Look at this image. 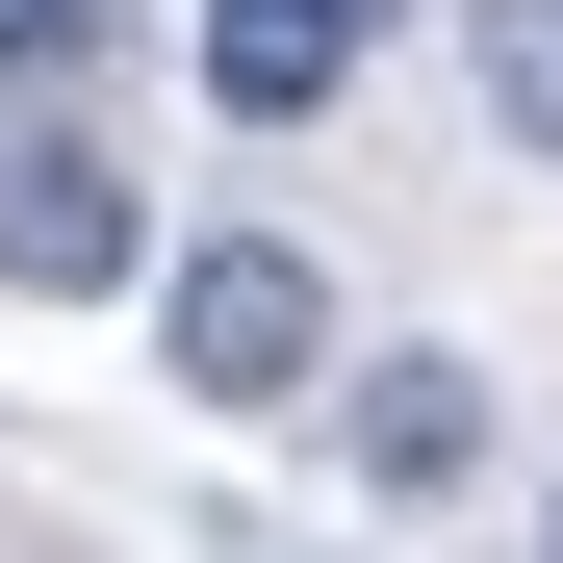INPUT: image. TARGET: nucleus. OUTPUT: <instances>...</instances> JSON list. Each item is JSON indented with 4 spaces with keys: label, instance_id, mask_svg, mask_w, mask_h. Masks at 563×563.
I'll use <instances>...</instances> for the list:
<instances>
[{
    "label": "nucleus",
    "instance_id": "nucleus-1",
    "mask_svg": "<svg viewBox=\"0 0 563 563\" xmlns=\"http://www.w3.org/2000/svg\"><path fill=\"white\" fill-rule=\"evenodd\" d=\"M154 385L231 410V435L256 410H333V256L308 231H179L154 256Z\"/></svg>",
    "mask_w": 563,
    "mask_h": 563
},
{
    "label": "nucleus",
    "instance_id": "nucleus-2",
    "mask_svg": "<svg viewBox=\"0 0 563 563\" xmlns=\"http://www.w3.org/2000/svg\"><path fill=\"white\" fill-rule=\"evenodd\" d=\"M0 282H26V308H129L154 282V179L103 129H0Z\"/></svg>",
    "mask_w": 563,
    "mask_h": 563
},
{
    "label": "nucleus",
    "instance_id": "nucleus-3",
    "mask_svg": "<svg viewBox=\"0 0 563 563\" xmlns=\"http://www.w3.org/2000/svg\"><path fill=\"white\" fill-rule=\"evenodd\" d=\"M333 435H358V487H385V512L487 487V358H333Z\"/></svg>",
    "mask_w": 563,
    "mask_h": 563
},
{
    "label": "nucleus",
    "instance_id": "nucleus-4",
    "mask_svg": "<svg viewBox=\"0 0 563 563\" xmlns=\"http://www.w3.org/2000/svg\"><path fill=\"white\" fill-rule=\"evenodd\" d=\"M333 77H358V26H333V0H206V103H231V129H308Z\"/></svg>",
    "mask_w": 563,
    "mask_h": 563
},
{
    "label": "nucleus",
    "instance_id": "nucleus-5",
    "mask_svg": "<svg viewBox=\"0 0 563 563\" xmlns=\"http://www.w3.org/2000/svg\"><path fill=\"white\" fill-rule=\"evenodd\" d=\"M461 77H487V129L563 179V0H461Z\"/></svg>",
    "mask_w": 563,
    "mask_h": 563
},
{
    "label": "nucleus",
    "instance_id": "nucleus-6",
    "mask_svg": "<svg viewBox=\"0 0 563 563\" xmlns=\"http://www.w3.org/2000/svg\"><path fill=\"white\" fill-rule=\"evenodd\" d=\"M129 52V0H0V77H26V103H52V77H103Z\"/></svg>",
    "mask_w": 563,
    "mask_h": 563
},
{
    "label": "nucleus",
    "instance_id": "nucleus-7",
    "mask_svg": "<svg viewBox=\"0 0 563 563\" xmlns=\"http://www.w3.org/2000/svg\"><path fill=\"white\" fill-rule=\"evenodd\" d=\"M333 26H358V52H385V26H410V0H333Z\"/></svg>",
    "mask_w": 563,
    "mask_h": 563
},
{
    "label": "nucleus",
    "instance_id": "nucleus-8",
    "mask_svg": "<svg viewBox=\"0 0 563 563\" xmlns=\"http://www.w3.org/2000/svg\"><path fill=\"white\" fill-rule=\"evenodd\" d=\"M538 563H563V487H538Z\"/></svg>",
    "mask_w": 563,
    "mask_h": 563
}]
</instances>
